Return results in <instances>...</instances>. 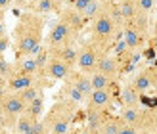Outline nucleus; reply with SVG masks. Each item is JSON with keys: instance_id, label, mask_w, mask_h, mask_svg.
Instances as JSON below:
<instances>
[{"instance_id": "obj_20", "label": "nucleus", "mask_w": 157, "mask_h": 134, "mask_svg": "<svg viewBox=\"0 0 157 134\" xmlns=\"http://www.w3.org/2000/svg\"><path fill=\"white\" fill-rule=\"evenodd\" d=\"M38 119L36 117H33V115H29V113H25L23 111L19 117H17V121H15V132L17 134H29L31 132V128H33V124L36 123Z\"/></svg>"}, {"instance_id": "obj_12", "label": "nucleus", "mask_w": 157, "mask_h": 134, "mask_svg": "<svg viewBox=\"0 0 157 134\" xmlns=\"http://www.w3.org/2000/svg\"><path fill=\"white\" fill-rule=\"evenodd\" d=\"M96 71H100L101 75L109 77L111 81H117L119 75H121V59L115 58V56H107V54H104V56L100 58V61H98Z\"/></svg>"}, {"instance_id": "obj_11", "label": "nucleus", "mask_w": 157, "mask_h": 134, "mask_svg": "<svg viewBox=\"0 0 157 134\" xmlns=\"http://www.w3.org/2000/svg\"><path fill=\"white\" fill-rule=\"evenodd\" d=\"M40 78L36 77H31V75H23V73H17V71H12L10 75H8V78L4 81L6 84V90L8 92H19L23 88H27V86L38 82Z\"/></svg>"}, {"instance_id": "obj_33", "label": "nucleus", "mask_w": 157, "mask_h": 134, "mask_svg": "<svg viewBox=\"0 0 157 134\" xmlns=\"http://www.w3.org/2000/svg\"><path fill=\"white\" fill-rule=\"evenodd\" d=\"M12 4H13V0H0V8H2V10H8Z\"/></svg>"}, {"instance_id": "obj_21", "label": "nucleus", "mask_w": 157, "mask_h": 134, "mask_svg": "<svg viewBox=\"0 0 157 134\" xmlns=\"http://www.w3.org/2000/svg\"><path fill=\"white\" fill-rule=\"evenodd\" d=\"M50 54L58 56L59 59H63L65 63H69L71 67H75L77 63V48L75 46H63V48H56V50H48Z\"/></svg>"}, {"instance_id": "obj_1", "label": "nucleus", "mask_w": 157, "mask_h": 134, "mask_svg": "<svg viewBox=\"0 0 157 134\" xmlns=\"http://www.w3.org/2000/svg\"><path fill=\"white\" fill-rule=\"evenodd\" d=\"M42 31L44 21L38 13L27 12L17 19V25L13 29V52L15 59L35 56L42 48Z\"/></svg>"}, {"instance_id": "obj_22", "label": "nucleus", "mask_w": 157, "mask_h": 134, "mask_svg": "<svg viewBox=\"0 0 157 134\" xmlns=\"http://www.w3.org/2000/svg\"><path fill=\"white\" fill-rule=\"evenodd\" d=\"M123 121L119 117H107V119L100 124V128H96V134H119Z\"/></svg>"}, {"instance_id": "obj_24", "label": "nucleus", "mask_w": 157, "mask_h": 134, "mask_svg": "<svg viewBox=\"0 0 157 134\" xmlns=\"http://www.w3.org/2000/svg\"><path fill=\"white\" fill-rule=\"evenodd\" d=\"M86 113H88L86 115V119H88V128H92V130L100 128V124L107 119L105 111H86Z\"/></svg>"}, {"instance_id": "obj_34", "label": "nucleus", "mask_w": 157, "mask_h": 134, "mask_svg": "<svg viewBox=\"0 0 157 134\" xmlns=\"http://www.w3.org/2000/svg\"><path fill=\"white\" fill-rule=\"evenodd\" d=\"M0 130H8V124H6V119L2 113H0Z\"/></svg>"}, {"instance_id": "obj_32", "label": "nucleus", "mask_w": 157, "mask_h": 134, "mask_svg": "<svg viewBox=\"0 0 157 134\" xmlns=\"http://www.w3.org/2000/svg\"><path fill=\"white\" fill-rule=\"evenodd\" d=\"M147 130H153L157 134V109L150 111V123H147Z\"/></svg>"}, {"instance_id": "obj_3", "label": "nucleus", "mask_w": 157, "mask_h": 134, "mask_svg": "<svg viewBox=\"0 0 157 134\" xmlns=\"http://www.w3.org/2000/svg\"><path fill=\"white\" fill-rule=\"evenodd\" d=\"M123 35V31L117 27V23L111 19L107 8H105V2H104V8L100 10V13L92 19V38L90 40L100 46L101 50H107L117 38Z\"/></svg>"}, {"instance_id": "obj_38", "label": "nucleus", "mask_w": 157, "mask_h": 134, "mask_svg": "<svg viewBox=\"0 0 157 134\" xmlns=\"http://www.w3.org/2000/svg\"><path fill=\"white\" fill-rule=\"evenodd\" d=\"M153 44L157 46V21H155V25H153Z\"/></svg>"}, {"instance_id": "obj_14", "label": "nucleus", "mask_w": 157, "mask_h": 134, "mask_svg": "<svg viewBox=\"0 0 157 134\" xmlns=\"http://www.w3.org/2000/svg\"><path fill=\"white\" fill-rule=\"evenodd\" d=\"M13 65V71L17 73H23V75H31V77H36V78H42V69L38 67L35 56H27V58H21V59H15Z\"/></svg>"}, {"instance_id": "obj_7", "label": "nucleus", "mask_w": 157, "mask_h": 134, "mask_svg": "<svg viewBox=\"0 0 157 134\" xmlns=\"http://www.w3.org/2000/svg\"><path fill=\"white\" fill-rule=\"evenodd\" d=\"M119 119L124 124H130V127H136L142 132L147 130V123H150V111L142 109L140 105H130V107H123Z\"/></svg>"}, {"instance_id": "obj_28", "label": "nucleus", "mask_w": 157, "mask_h": 134, "mask_svg": "<svg viewBox=\"0 0 157 134\" xmlns=\"http://www.w3.org/2000/svg\"><path fill=\"white\" fill-rule=\"evenodd\" d=\"M12 71H13V65L6 59V56H0V81L4 82Z\"/></svg>"}, {"instance_id": "obj_13", "label": "nucleus", "mask_w": 157, "mask_h": 134, "mask_svg": "<svg viewBox=\"0 0 157 134\" xmlns=\"http://www.w3.org/2000/svg\"><path fill=\"white\" fill-rule=\"evenodd\" d=\"M59 21H63L67 27H71L75 33H81V29L84 27L86 19L82 17L81 12H77L73 6H65L59 10Z\"/></svg>"}, {"instance_id": "obj_19", "label": "nucleus", "mask_w": 157, "mask_h": 134, "mask_svg": "<svg viewBox=\"0 0 157 134\" xmlns=\"http://www.w3.org/2000/svg\"><path fill=\"white\" fill-rule=\"evenodd\" d=\"M88 78H90L92 90H107V88H111V86L115 84V81H111V78L105 77V75H101L100 71H94V73H90Z\"/></svg>"}, {"instance_id": "obj_8", "label": "nucleus", "mask_w": 157, "mask_h": 134, "mask_svg": "<svg viewBox=\"0 0 157 134\" xmlns=\"http://www.w3.org/2000/svg\"><path fill=\"white\" fill-rule=\"evenodd\" d=\"M71 71H73V67L69 63H65L63 59H59L58 56L48 52V61H46V65L42 69V77L52 78V81H65Z\"/></svg>"}, {"instance_id": "obj_29", "label": "nucleus", "mask_w": 157, "mask_h": 134, "mask_svg": "<svg viewBox=\"0 0 157 134\" xmlns=\"http://www.w3.org/2000/svg\"><path fill=\"white\" fill-rule=\"evenodd\" d=\"M94 2H98V0H73V4H71V6L75 8L77 12H81V13H82L86 8H88L90 4H94Z\"/></svg>"}, {"instance_id": "obj_16", "label": "nucleus", "mask_w": 157, "mask_h": 134, "mask_svg": "<svg viewBox=\"0 0 157 134\" xmlns=\"http://www.w3.org/2000/svg\"><path fill=\"white\" fill-rule=\"evenodd\" d=\"M130 84H132V88H134L136 92H140V94H144L146 90H150L153 86V73H151V69L140 71V73L132 78Z\"/></svg>"}, {"instance_id": "obj_40", "label": "nucleus", "mask_w": 157, "mask_h": 134, "mask_svg": "<svg viewBox=\"0 0 157 134\" xmlns=\"http://www.w3.org/2000/svg\"><path fill=\"white\" fill-rule=\"evenodd\" d=\"M0 134H8V130H0Z\"/></svg>"}, {"instance_id": "obj_15", "label": "nucleus", "mask_w": 157, "mask_h": 134, "mask_svg": "<svg viewBox=\"0 0 157 134\" xmlns=\"http://www.w3.org/2000/svg\"><path fill=\"white\" fill-rule=\"evenodd\" d=\"M67 81V84H71L73 88H77L78 92L82 94V96L86 98L88 94L92 92V84H90V78H88V75H84V73H81V71H71L69 73V77L65 78Z\"/></svg>"}, {"instance_id": "obj_9", "label": "nucleus", "mask_w": 157, "mask_h": 134, "mask_svg": "<svg viewBox=\"0 0 157 134\" xmlns=\"http://www.w3.org/2000/svg\"><path fill=\"white\" fill-rule=\"evenodd\" d=\"M113 104V92L107 90H92L86 96V111H107Z\"/></svg>"}, {"instance_id": "obj_27", "label": "nucleus", "mask_w": 157, "mask_h": 134, "mask_svg": "<svg viewBox=\"0 0 157 134\" xmlns=\"http://www.w3.org/2000/svg\"><path fill=\"white\" fill-rule=\"evenodd\" d=\"M134 4H136V12L150 15V12L155 6V0H134Z\"/></svg>"}, {"instance_id": "obj_31", "label": "nucleus", "mask_w": 157, "mask_h": 134, "mask_svg": "<svg viewBox=\"0 0 157 134\" xmlns=\"http://www.w3.org/2000/svg\"><path fill=\"white\" fill-rule=\"evenodd\" d=\"M119 134H144L140 128H136V127H130V124H121V130H119Z\"/></svg>"}, {"instance_id": "obj_23", "label": "nucleus", "mask_w": 157, "mask_h": 134, "mask_svg": "<svg viewBox=\"0 0 157 134\" xmlns=\"http://www.w3.org/2000/svg\"><path fill=\"white\" fill-rule=\"evenodd\" d=\"M140 96L142 94L136 92L132 88V84H127L124 88L121 90V101L124 107H130V105H140Z\"/></svg>"}, {"instance_id": "obj_4", "label": "nucleus", "mask_w": 157, "mask_h": 134, "mask_svg": "<svg viewBox=\"0 0 157 134\" xmlns=\"http://www.w3.org/2000/svg\"><path fill=\"white\" fill-rule=\"evenodd\" d=\"M105 54V50H101L100 46H96L92 40L84 42L81 48H77V71H81L84 75H90L96 71L100 58Z\"/></svg>"}, {"instance_id": "obj_37", "label": "nucleus", "mask_w": 157, "mask_h": 134, "mask_svg": "<svg viewBox=\"0 0 157 134\" xmlns=\"http://www.w3.org/2000/svg\"><path fill=\"white\" fill-rule=\"evenodd\" d=\"M78 134H96V130H92V128H88V127H86V128H82V130L78 132Z\"/></svg>"}, {"instance_id": "obj_41", "label": "nucleus", "mask_w": 157, "mask_h": 134, "mask_svg": "<svg viewBox=\"0 0 157 134\" xmlns=\"http://www.w3.org/2000/svg\"><path fill=\"white\" fill-rule=\"evenodd\" d=\"M33 2H35V0H31V4H33Z\"/></svg>"}, {"instance_id": "obj_26", "label": "nucleus", "mask_w": 157, "mask_h": 134, "mask_svg": "<svg viewBox=\"0 0 157 134\" xmlns=\"http://www.w3.org/2000/svg\"><path fill=\"white\" fill-rule=\"evenodd\" d=\"M63 92H65V100H69V101H73V104H81V101H84L86 98L82 96L81 92H78L77 88H73L71 84H65V88H63Z\"/></svg>"}, {"instance_id": "obj_25", "label": "nucleus", "mask_w": 157, "mask_h": 134, "mask_svg": "<svg viewBox=\"0 0 157 134\" xmlns=\"http://www.w3.org/2000/svg\"><path fill=\"white\" fill-rule=\"evenodd\" d=\"M42 107H44V100H42V96L40 98H36V100H33L31 104L25 107V113H29V115H33V117H36V119H40V113H42Z\"/></svg>"}, {"instance_id": "obj_17", "label": "nucleus", "mask_w": 157, "mask_h": 134, "mask_svg": "<svg viewBox=\"0 0 157 134\" xmlns=\"http://www.w3.org/2000/svg\"><path fill=\"white\" fill-rule=\"evenodd\" d=\"M61 4H63V0H35L31 4V12L38 15H46V13L58 12Z\"/></svg>"}, {"instance_id": "obj_5", "label": "nucleus", "mask_w": 157, "mask_h": 134, "mask_svg": "<svg viewBox=\"0 0 157 134\" xmlns=\"http://www.w3.org/2000/svg\"><path fill=\"white\" fill-rule=\"evenodd\" d=\"M25 104L21 101V98L17 96L15 92H0V113L4 115L6 124H8V130L15 127V121L17 117L25 111Z\"/></svg>"}, {"instance_id": "obj_35", "label": "nucleus", "mask_w": 157, "mask_h": 134, "mask_svg": "<svg viewBox=\"0 0 157 134\" xmlns=\"http://www.w3.org/2000/svg\"><path fill=\"white\" fill-rule=\"evenodd\" d=\"M4 35H8V31H6L4 21H0V36H4Z\"/></svg>"}, {"instance_id": "obj_6", "label": "nucleus", "mask_w": 157, "mask_h": 134, "mask_svg": "<svg viewBox=\"0 0 157 134\" xmlns=\"http://www.w3.org/2000/svg\"><path fill=\"white\" fill-rule=\"evenodd\" d=\"M78 33L71 27H67L63 21H56L50 29L48 36H46V44H48V50H56V48H63V46H73L75 44V38Z\"/></svg>"}, {"instance_id": "obj_30", "label": "nucleus", "mask_w": 157, "mask_h": 134, "mask_svg": "<svg viewBox=\"0 0 157 134\" xmlns=\"http://www.w3.org/2000/svg\"><path fill=\"white\" fill-rule=\"evenodd\" d=\"M10 44H12V40H10V36H8V35L0 36V56H4V54L8 52V48H10Z\"/></svg>"}, {"instance_id": "obj_18", "label": "nucleus", "mask_w": 157, "mask_h": 134, "mask_svg": "<svg viewBox=\"0 0 157 134\" xmlns=\"http://www.w3.org/2000/svg\"><path fill=\"white\" fill-rule=\"evenodd\" d=\"M42 88H44V82H42V78L38 82H35V84H31V86H27V88H23V90H19V92H15L17 96L21 98V101L25 105H29L33 100H36V98H40L42 96Z\"/></svg>"}, {"instance_id": "obj_39", "label": "nucleus", "mask_w": 157, "mask_h": 134, "mask_svg": "<svg viewBox=\"0 0 157 134\" xmlns=\"http://www.w3.org/2000/svg\"><path fill=\"white\" fill-rule=\"evenodd\" d=\"M4 17H6V10L0 8V21H4Z\"/></svg>"}, {"instance_id": "obj_2", "label": "nucleus", "mask_w": 157, "mask_h": 134, "mask_svg": "<svg viewBox=\"0 0 157 134\" xmlns=\"http://www.w3.org/2000/svg\"><path fill=\"white\" fill-rule=\"evenodd\" d=\"M75 113H77V104H73L69 100H59L44 115L42 123L48 134H69Z\"/></svg>"}, {"instance_id": "obj_36", "label": "nucleus", "mask_w": 157, "mask_h": 134, "mask_svg": "<svg viewBox=\"0 0 157 134\" xmlns=\"http://www.w3.org/2000/svg\"><path fill=\"white\" fill-rule=\"evenodd\" d=\"M13 4H17V6H25V4H31V0H13Z\"/></svg>"}, {"instance_id": "obj_10", "label": "nucleus", "mask_w": 157, "mask_h": 134, "mask_svg": "<svg viewBox=\"0 0 157 134\" xmlns=\"http://www.w3.org/2000/svg\"><path fill=\"white\" fill-rule=\"evenodd\" d=\"M123 42H124V46L128 48V52H136V50H140L144 46V42H146V33H142V31H138L136 27H132L130 23H124V27H123Z\"/></svg>"}]
</instances>
